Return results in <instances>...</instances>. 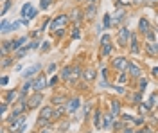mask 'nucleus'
Masks as SVG:
<instances>
[{
  "mask_svg": "<svg viewBox=\"0 0 158 133\" xmlns=\"http://www.w3.org/2000/svg\"><path fill=\"white\" fill-rule=\"evenodd\" d=\"M25 41H27V38H25V36H22V38L15 40V41H11V51H13V52H16L18 49H22V47H23V43H25Z\"/></svg>",
  "mask_w": 158,
  "mask_h": 133,
  "instance_id": "obj_11",
  "label": "nucleus"
},
{
  "mask_svg": "<svg viewBox=\"0 0 158 133\" xmlns=\"http://www.w3.org/2000/svg\"><path fill=\"white\" fill-rule=\"evenodd\" d=\"M128 65H129V61H128V58H124V56H118L112 61V67L117 68V70H120V72L128 70Z\"/></svg>",
  "mask_w": 158,
  "mask_h": 133,
  "instance_id": "obj_3",
  "label": "nucleus"
},
{
  "mask_svg": "<svg viewBox=\"0 0 158 133\" xmlns=\"http://www.w3.org/2000/svg\"><path fill=\"white\" fill-rule=\"evenodd\" d=\"M29 49H31V45H23L22 49H18V51H16V59H22V58L27 54V51H29Z\"/></svg>",
  "mask_w": 158,
  "mask_h": 133,
  "instance_id": "obj_25",
  "label": "nucleus"
},
{
  "mask_svg": "<svg viewBox=\"0 0 158 133\" xmlns=\"http://www.w3.org/2000/svg\"><path fill=\"white\" fill-rule=\"evenodd\" d=\"M155 103H158V95H156V94H153L151 97H149V101H147V106H149V108H153V106H155Z\"/></svg>",
  "mask_w": 158,
  "mask_h": 133,
  "instance_id": "obj_33",
  "label": "nucleus"
},
{
  "mask_svg": "<svg viewBox=\"0 0 158 133\" xmlns=\"http://www.w3.org/2000/svg\"><path fill=\"white\" fill-rule=\"evenodd\" d=\"M52 104H54V106L65 104V97H63V95H54V97H52Z\"/></svg>",
  "mask_w": 158,
  "mask_h": 133,
  "instance_id": "obj_30",
  "label": "nucleus"
},
{
  "mask_svg": "<svg viewBox=\"0 0 158 133\" xmlns=\"http://www.w3.org/2000/svg\"><path fill=\"white\" fill-rule=\"evenodd\" d=\"M146 86H147V79H140V83H138V92H144Z\"/></svg>",
  "mask_w": 158,
  "mask_h": 133,
  "instance_id": "obj_36",
  "label": "nucleus"
},
{
  "mask_svg": "<svg viewBox=\"0 0 158 133\" xmlns=\"http://www.w3.org/2000/svg\"><path fill=\"white\" fill-rule=\"evenodd\" d=\"M41 33H43V31H41V29H38V31H34V33H33L31 36H34V38H38V36H40V34H41Z\"/></svg>",
  "mask_w": 158,
  "mask_h": 133,
  "instance_id": "obj_53",
  "label": "nucleus"
},
{
  "mask_svg": "<svg viewBox=\"0 0 158 133\" xmlns=\"http://www.w3.org/2000/svg\"><path fill=\"white\" fill-rule=\"evenodd\" d=\"M7 83H9V77H7V76H4L2 79H0V85H2V86H5Z\"/></svg>",
  "mask_w": 158,
  "mask_h": 133,
  "instance_id": "obj_48",
  "label": "nucleus"
},
{
  "mask_svg": "<svg viewBox=\"0 0 158 133\" xmlns=\"http://www.w3.org/2000/svg\"><path fill=\"white\" fill-rule=\"evenodd\" d=\"M153 76H158V67H155V68H153Z\"/></svg>",
  "mask_w": 158,
  "mask_h": 133,
  "instance_id": "obj_57",
  "label": "nucleus"
},
{
  "mask_svg": "<svg viewBox=\"0 0 158 133\" xmlns=\"http://www.w3.org/2000/svg\"><path fill=\"white\" fill-rule=\"evenodd\" d=\"M122 133H133V130H131V128H124V131Z\"/></svg>",
  "mask_w": 158,
  "mask_h": 133,
  "instance_id": "obj_56",
  "label": "nucleus"
},
{
  "mask_svg": "<svg viewBox=\"0 0 158 133\" xmlns=\"http://www.w3.org/2000/svg\"><path fill=\"white\" fill-rule=\"evenodd\" d=\"M79 104H81V99H77V97L70 99V101H68V104H67V112H68V114H74V112L79 108Z\"/></svg>",
  "mask_w": 158,
  "mask_h": 133,
  "instance_id": "obj_9",
  "label": "nucleus"
},
{
  "mask_svg": "<svg viewBox=\"0 0 158 133\" xmlns=\"http://www.w3.org/2000/svg\"><path fill=\"white\" fill-rule=\"evenodd\" d=\"M113 115L112 114H108V115H104V122H102V130H110L112 128V124H113Z\"/></svg>",
  "mask_w": 158,
  "mask_h": 133,
  "instance_id": "obj_15",
  "label": "nucleus"
},
{
  "mask_svg": "<svg viewBox=\"0 0 158 133\" xmlns=\"http://www.w3.org/2000/svg\"><path fill=\"white\" fill-rule=\"evenodd\" d=\"M131 99H133V103H135V104H140V103H142V92L133 94V97H131Z\"/></svg>",
  "mask_w": 158,
  "mask_h": 133,
  "instance_id": "obj_35",
  "label": "nucleus"
},
{
  "mask_svg": "<svg viewBox=\"0 0 158 133\" xmlns=\"http://www.w3.org/2000/svg\"><path fill=\"white\" fill-rule=\"evenodd\" d=\"M36 15H38V9H31V13L27 15V18L33 20V18H36Z\"/></svg>",
  "mask_w": 158,
  "mask_h": 133,
  "instance_id": "obj_42",
  "label": "nucleus"
},
{
  "mask_svg": "<svg viewBox=\"0 0 158 133\" xmlns=\"http://www.w3.org/2000/svg\"><path fill=\"white\" fill-rule=\"evenodd\" d=\"M86 2H88V4H94V2H95V0H86Z\"/></svg>",
  "mask_w": 158,
  "mask_h": 133,
  "instance_id": "obj_58",
  "label": "nucleus"
},
{
  "mask_svg": "<svg viewBox=\"0 0 158 133\" xmlns=\"http://www.w3.org/2000/svg\"><path fill=\"white\" fill-rule=\"evenodd\" d=\"M31 9H33V5H31V2H27V4H23V7H22V11H20V16H22V18H27V15L31 13Z\"/></svg>",
  "mask_w": 158,
  "mask_h": 133,
  "instance_id": "obj_21",
  "label": "nucleus"
},
{
  "mask_svg": "<svg viewBox=\"0 0 158 133\" xmlns=\"http://www.w3.org/2000/svg\"><path fill=\"white\" fill-rule=\"evenodd\" d=\"M124 121H126V122H128V121H129V122H135V119L129 117V115H124Z\"/></svg>",
  "mask_w": 158,
  "mask_h": 133,
  "instance_id": "obj_54",
  "label": "nucleus"
},
{
  "mask_svg": "<svg viewBox=\"0 0 158 133\" xmlns=\"http://www.w3.org/2000/svg\"><path fill=\"white\" fill-rule=\"evenodd\" d=\"M95 13H97V7H95L94 4H92V5H88V9L84 11V15H86L88 18H94V15H95Z\"/></svg>",
  "mask_w": 158,
  "mask_h": 133,
  "instance_id": "obj_27",
  "label": "nucleus"
},
{
  "mask_svg": "<svg viewBox=\"0 0 158 133\" xmlns=\"http://www.w3.org/2000/svg\"><path fill=\"white\" fill-rule=\"evenodd\" d=\"M126 79H128V76H126V74H124V72H122V74H120V76H118V81H120V83H124V81H126Z\"/></svg>",
  "mask_w": 158,
  "mask_h": 133,
  "instance_id": "obj_52",
  "label": "nucleus"
},
{
  "mask_svg": "<svg viewBox=\"0 0 158 133\" xmlns=\"http://www.w3.org/2000/svg\"><path fill=\"white\" fill-rule=\"evenodd\" d=\"M41 101H43V95H41V92H36V94L29 99V108H38L40 104H41Z\"/></svg>",
  "mask_w": 158,
  "mask_h": 133,
  "instance_id": "obj_7",
  "label": "nucleus"
},
{
  "mask_svg": "<svg viewBox=\"0 0 158 133\" xmlns=\"http://www.w3.org/2000/svg\"><path fill=\"white\" fill-rule=\"evenodd\" d=\"M20 23H22V22H13V23H9V25H7V29H5V31H4L2 34H7L9 31H16V29H18V25H20Z\"/></svg>",
  "mask_w": 158,
  "mask_h": 133,
  "instance_id": "obj_29",
  "label": "nucleus"
},
{
  "mask_svg": "<svg viewBox=\"0 0 158 133\" xmlns=\"http://www.w3.org/2000/svg\"><path fill=\"white\" fill-rule=\"evenodd\" d=\"M58 79H59L58 76H54V77H52V79L49 81V88H50V86H56V85H58Z\"/></svg>",
  "mask_w": 158,
  "mask_h": 133,
  "instance_id": "obj_43",
  "label": "nucleus"
},
{
  "mask_svg": "<svg viewBox=\"0 0 158 133\" xmlns=\"http://www.w3.org/2000/svg\"><path fill=\"white\" fill-rule=\"evenodd\" d=\"M33 85H34V81H33V79H27V81L22 85V88H20V94H27V92L33 88Z\"/></svg>",
  "mask_w": 158,
  "mask_h": 133,
  "instance_id": "obj_17",
  "label": "nucleus"
},
{
  "mask_svg": "<svg viewBox=\"0 0 158 133\" xmlns=\"http://www.w3.org/2000/svg\"><path fill=\"white\" fill-rule=\"evenodd\" d=\"M95 76H97V74H95V70H94V68H88V70H84V72H83V77H84L86 81H94Z\"/></svg>",
  "mask_w": 158,
  "mask_h": 133,
  "instance_id": "obj_23",
  "label": "nucleus"
},
{
  "mask_svg": "<svg viewBox=\"0 0 158 133\" xmlns=\"http://www.w3.org/2000/svg\"><path fill=\"white\" fill-rule=\"evenodd\" d=\"M102 49H101V58H106L112 54V51H113V45L112 43H106V45H101Z\"/></svg>",
  "mask_w": 158,
  "mask_h": 133,
  "instance_id": "obj_16",
  "label": "nucleus"
},
{
  "mask_svg": "<svg viewBox=\"0 0 158 133\" xmlns=\"http://www.w3.org/2000/svg\"><path fill=\"white\" fill-rule=\"evenodd\" d=\"M54 70H56V63H50V65H49V68H47V74H52Z\"/></svg>",
  "mask_w": 158,
  "mask_h": 133,
  "instance_id": "obj_46",
  "label": "nucleus"
},
{
  "mask_svg": "<svg viewBox=\"0 0 158 133\" xmlns=\"http://www.w3.org/2000/svg\"><path fill=\"white\" fill-rule=\"evenodd\" d=\"M110 110H112V115H113V117H118V115H120V103L113 99L112 104H110Z\"/></svg>",
  "mask_w": 158,
  "mask_h": 133,
  "instance_id": "obj_13",
  "label": "nucleus"
},
{
  "mask_svg": "<svg viewBox=\"0 0 158 133\" xmlns=\"http://www.w3.org/2000/svg\"><path fill=\"white\" fill-rule=\"evenodd\" d=\"M124 15H126L124 11H117V13H115V16H113V22H112V23H113V25H117L118 22H122V20H124Z\"/></svg>",
  "mask_w": 158,
  "mask_h": 133,
  "instance_id": "obj_28",
  "label": "nucleus"
},
{
  "mask_svg": "<svg viewBox=\"0 0 158 133\" xmlns=\"http://www.w3.org/2000/svg\"><path fill=\"white\" fill-rule=\"evenodd\" d=\"M81 76H83V70H81V67H74V68H72V77H70V81L74 83V81H77Z\"/></svg>",
  "mask_w": 158,
  "mask_h": 133,
  "instance_id": "obj_20",
  "label": "nucleus"
},
{
  "mask_svg": "<svg viewBox=\"0 0 158 133\" xmlns=\"http://www.w3.org/2000/svg\"><path fill=\"white\" fill-rule=\"evenodd\" d=\"M49 49H50V45H49V41H45V43H43V47H41V51H43V52H47Z\"/></svg>",
  "mask_w": 158,
  "mask_h": 133,
  "instance_id": "obj_50",
  "label": "nucleus"
},
{
  "mask_svg": "<svg viewBox=\"0 0 158 133\" xmlns=\"http://www.w3.org/2000/svg\"><path fill=\"white\" fill-rule=\"evenodd\" d=\"M40 68H41V67H40V65H33V67H31V68H27V70H25V72H23V74H22V76L25 77V79H29V77H33V76H34V74H36V72H38Z\"/></svg>",
  "mask_w": 158,
  "mask_h": 133,
  "instance_id": "obj_14",
  "label": "nucleus"
},
{
  "mask_svg": "<svg viewBox=\"0 0 158 133\" xmlns=\"http://www.w3.org/2000/svg\"><path fill=\"white\" fill-rule=\"evenodd\" d=\"M11 5H13V0H5V2H4V5H2V13H0V15H2V16H5V13L11 9Z\"/></svg>",
  "mask_w": 158,
  "mask_h": 133,
  "instance_id": "obj_26",
  "label": "nucleus"
},
{
  "mask_svg": "<svg viewBox=\"0 0 158 133\" xmlns=\"http://www.w3.org/2000/svg\"><path fill=\"white\" fill-rule=\"evenodd\" d=\"M0 112H2V114H5V112H7V103H5V101H4V103H2V106H0Z\"/></svg>",
  "mask_w": 158,
  "mask_h": 133,
  "instance_id": "obj_49",
  "label": "nucleus"
},
{
  "mask_svg": "<svg viewBox=\"0 0 158 133\" xmlns=\"http://www.w3.org/2000/svg\"><path fill=\"white\" fill-rule=\"evenodd\" d=\"M138 31H140L142 34H146L147 31H151V27H149V22H147V18H140V22H138Z\"/></svg>",
  "mask_w": 158,
  "mask_h": 133,
  "instance_id": "obj_12",
  "label": "nucleus"
},
{
  "mask_svg": "<svg viewBox=\"0 0 158 133\" xmlns=\"http://www.w3.org/2000/svg\"><path fill=\"white\" fill-rule=\"evenodd\" d=\"M40 117H41V119H47V121L54 119V108H52V106H43L41 112H40Z\"/></svg>",
  "mask_w": 158,
  "mask_h": 133,
  "instance_id": "obj_8",
  "label": "nucleus"
},
{
  "mask_svg": "<svg viewBox=\"0 0 158 133\" xmlns=\"http://www.w3.org/2000/svg\"><path fill=\"white\" fill-rule=\"evenodd\" d=\"M38 47H40V41L38 40H34V41L31 43V49H38Z\"/></svg>",
  "mask_w": 158,
  "mask_h": 133,
  "instance_id": "obj_51",
  "label": "nucleus"
},
{
  "mask_svg": "<svg viewBox=\"0 0 158 133\" xmlns=\"http://www.w3.org/2000/svg\"><path fill=\"white\" fill-rule=\"evenodd\" d=\"M113 90H115V92H118V94H126V88H124V86H120V85L113 86Z\"/></svg>",
  "mask_w": 158,
  "mask_h": 133,
  "instance_id": "obj_44",
  "label": "nucleus"
},
{
  "mask_svg": "<svg viewBox=\"0 0 158 133\" xmlns=\"http://www.w3.org/2000/svg\"><path fill=\"white\" fill-rule=\"evenodd\" d=\"M70 20L79 22V20H81V11H79V9H74V11H72V15H70Z\"/></svg>",
  "mask_w": 158,
  "mask_h": 133,
  "instance_id": "obj_32",
  "label": "nucleus"
},
{
  "mask_svg": "<svg viewBox=\"0 0 158 133\" xmlns=\"http://www.w3.org/2000/svg\"><path fill=\"white\" fill-rule=\"evenodd\" d=\"M106 43H110V36H108V34H104V36L101 38V45H106Z\"/></svg>",
  "mask_w": 158,
  "mask_h": 133,
  "instance_id": "obj_45",
  "label": "nucleus"
},
{
  "mask_svg": "<svg viewBox=\"0 0 158 133\" xmlns=\"http://www.w3.org/2000/svg\"><path fill=\"white\" fill-rule=\"evenodd\" d=\"M16 99H20V94L16 90H7V92L4 94V101H5V103H13V104H15V103H18Z\"/></svg>",
  "mask_w": 158,
  "mask_h": 133,
  "instance_id": "obj_5",
  "label": "nucleus"
},
{
  "mask_svg": "<svg viewBox=\"0 0 158 133\" xmlns=\"http://www.w3.org/2000/svg\"><path fill=\"white\" fill-rule=\"evenodd\" d=\"M4 2H5V0H4Z\"/></svg>",
  "mask_w": 158,
  "mask_h": 133,
  "instance_id": "obj_61",
  "label": "nucleus"
},
{
  "mask_svg": "<svg viewBox=\"0 0 158 133\" xmlns=\"http://www.w3.org/2000/svg\"><path fill=\"white\" fill-rule=\"evenodd\" d=\"M131 52L133 54H138L140 52V47H138V40L135 34H131Z\"/></svg>",
  "mask_w": 158,
  "mask_h": 133,
  "instance_id": "obj_19",
  "label": "nucleus"
},
{
  "mask_svg": "<svg viewBox=\"0 0 158 133\" xmlns=\"http://www.w3.org/2000/svg\"><path fill=\"white\" fill-rule=\"evenodd\" d=\"M52 0H40V9H47Z\"/></svg>",
  "mask_w": 158,
  "mask_h": 133,
  "instance_id": "obj_37",
  "label": "nucleus"
},
{
  "mask_svg": "<svg viewBox=\"0 0 158 133\" xmlns=\"http://www.w3.org/2000/svg\"><path fill=\"white\" fill-rule=\"evenodd\" d=\"M68 20H70L68 15H59V16H56V18L50 22V29H52L54 33L59 31V29H65V25L68 23Z\"/></svg>",
  "mask_w": 158,
  "mask_h": 133,
  "instance_id": "obj_1",
  "label": "nucleus"
},
{
  "mask_svg": "<svg viewBox=\"0 0 158 133\" xmlns=\"http://www.w3.org/2000/svg\"><path fill=\"white\" fill-rule=\"evenodd\" d=\"M128 40H131V33L128 27H120L118 29V45L120 47H126L128 45Z\"/></svg>",
  "mask_w": 158,
  "mask_h": 133,
  "instance_id": "obj_4",
  "label": "nucleus"
},
{
  "mask_svg": "<svg viewBox=\"0 0 158 133\" xmlns=\"http://www.w3.org/2000/svg\"><path fill=\"white\" fill-rule=\"evenodd\" d=\"M11 63H13V59H11V58H5V56H4V61H2V67H9Z\"/></svg>",
  "mask_w": 158,
  "mask_h": 133,
  "instance_id": "obj_41",
  "label": "nucleus"
},
{
  "mask_svg": "<svg viewBox=\"0 0 158 133\" xmlns=\"http://www.w3.org/2000/svg\"><path fill=\"white\" fill-rule=\"evenodd\" d=\"M151 2H158V0H151Z\"/></svg>",
  "mask_w": 158,
  "mask_h": 133,
  "instance_id": "obj_59",
  "label": "nucleus"
},
{
  "mask_svg": "<svg viewBox=\"0 0 158 133\" xmlns=\"http://www.w3.org/2000/svg\"><path fill=\"white\" fill-rule=\"evenodd\" d=\"M79 36H81V31H79L77 27H76V29H74V33H72V38H74V40H77Z\"/></svg>",
  "mask_w": 158,
  "mask_h": 133,
  "instance_id": "obj_47",
  "label": "nucleus"
},
{
  "mask_svg": "<svg viewBox=\"0 0 158 133\" xmlns=\"http://www.w3.org/2000/svg\"><path fill=\"white\" fill-rule=\"evenodd\" d=\"M146 38L149 40V41H155L156 36H155V33H153V31H147V33H146Z\"/></svg>",
  "mask_w": 158,
  "mask_h": 133,
  "instance_id": "obj_39",
  "label": "nucleus"
},
{
  "mask_svg": "<svg viewBox=\"0 0 158 133\" xmlns=\"http://www.w3.org/2000/svg\"><path fill=\"white\" fill-rule=\"evenodd\" d=\"M7 25H9V22H7V20L4 18V20H2V23H0V31H2V33H4V31H5V29H7Z\"/></svg>",
  "mask_w": 158,
  "mask_h": 133,
  "instance_id": "obj_40",
  "label": "nucleus"
},
{
  "mask_svg": "<svg viewBox=\"0 0 158 133\" xmlns=\"http://www.w3.org/2000/svg\"><path fill=\"white\" fill-rule=\"evenodd\" d=\"M70 77H72V68H70V67H65V68L61 70V79L70 81Z\"/></svg>",
  "mask_w": 158,
  "mask_h": 133,
  "instance_id": "obj_24",
  "label": "nucleus"
},
{
  "mask_svg": "<svg viewBox=\"0 0 158 133\" xmlns=\"http://www.w3.org/2000/svg\"><path fill=\"white\" fill-rule=\"evenodd\" d=\"M40 133H52V130H50V128L47 126V128H43V130H41V131H40Z\"/></svg>",
  "mask_w": 158,
  "mask_h": 133,
  "instance_id": "obj_55",
  "label": "nucleus"
},
{
  "mask_svg": "<svg viewBox=\"0 0 158 133\" xmlns=\"http://www.w3.org/2000/svg\"><path fill=\"white\" fill-rule=\"evenodd\" d=\"M138 110H140V114H147V112H149V106L140 103V104H138Z\"/></svg>",
  "mask_w": 158,
  "mask_h": 133,
  "instance_id": "obj_38",
  "label": "nucleus"
},
{
  "mask_svg": "<svg viewBox=\"0 0 158 133\" xmlns=\"http://www.w3.org/2000/svg\"><path fill=\"white\" fill-rule=\"evenodd\" d=\"M9 49H11V41H2V58L7 54Z\"/></svg>",
  "mask_w": 158,
  "mask_h": 133,
  "instance_id": "obj_31",
  "label": "nucleus"
},
{
  "mask_svg": "<svg viewBox=\"0 0 158 133\" xmlns=\"http://www.w3.org/2000/svg\"><path fill=\"white\" fill-rule=\"evenodd\" d=\"M146 51H147V54L151 58H156L158 56V43H153V41L147 43V45H146Z\"/></svg>",
  "mask_w": 158,
  "mask_h": 133,
  "instance_id": "obj_10",
  "label": "nucleus"
},
{
  "mask_svg": "<svg viewBox=\"0 0 158 133\" xmlns=\"http://www.w3.org/2000/svg\"><path fill=\"white\" fill-rule=\"evenodd\" d=\"M67 112V106L65 104H58L56 108H54V117L56 119H59V117H63V114Z\"/></svg>",
  "mask_w": 158,
  "mask_h": 133,
  "instance_id": "obj_22",
  "label": "nucleus"
},
{
  "mask_svg": "<svg viewBox=\"0 0 158 133\" xmlns=\"http://www.w3.org/2000/svg\"><path fill=\"white\" fill-rule=\"evenodd\" d=\"M137 133H142V131H137Z\"/></svg>",
  "mask_w": 158,
  "mask_h": 133,
  "instance_id": "obj_60",
  "label": "nucleus"
},
{
  "mask_svg": "<svg viewBox=\"0 0 158 133\" xmlns=\"http://www.w3.org/2000/svg\"><path fill=\"white\" fill-rule=\"evenodd\" d=\"M94 126H95V128H102V114H101L99 110L94 114Z\"/></svg>",
  "mask_w": 158,
  "mask_h": 133,
  "instance_id": "obj_18",
  "label": "nucleus"
},
{
  "mask_svg": "<svg viewBox=\"0 0 158 133\" xmlns=\"http://www.w3.org/2000/svg\"><path fill=\"white\" fill-rule=\"evenodd\" d=\"M110 27H112V16L106 13L104 15V29H110Z\"/></svg>",
  "mask_w": 158,
  "mask_h": 133,
  "instance_id": "obj_34",
  "label": "nucleus"
},
{
  "mask_svg": "<svg viewBox=\"0 0 158 133\" xmlns=\"http://www.w3.org/2000/svg\"><path fill=\"white\" fill-rule=\"evenodd\" d=\"M128 72H129L133 77H142V68L138 67L137 63H133V61H129V65H128Z\"/></svg>",
  "mask_w": 158,
  "mask_h": 133,
  "instance_id": "obj_6",
  "label": "nucleus"
},
{
  "mask_svg": "<svg viewBox=\"0 0 158 133\" xmlns=\"http://www.w3.org/2000/svg\"><path fill=\"white\" fill-rule=\"evenodd\" d=\"M33 81H34V85H33V90H34V92H41L43 88H49V81L45 79V74L36 76Z\"/></svg>",
  "mask_w": 158,
  "mask_h": 133,
  "instance_id": "obj_2",
  "label": "nucleus"
}]
</instances>
